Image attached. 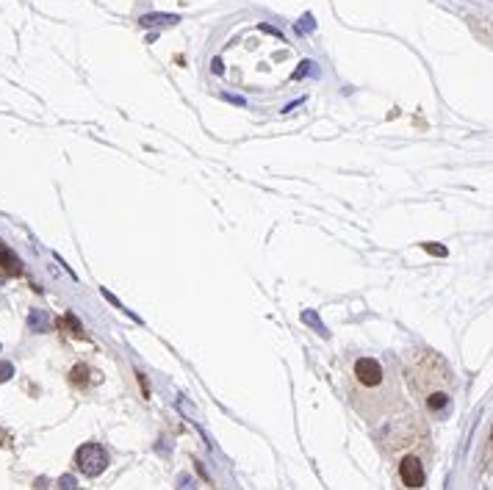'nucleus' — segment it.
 Wrapping results in <instances>:
<instances>
[{
	"label": "nucleus",
	"instance_id": "1",
	"mask_svg": "<svg viewBox=\"0 0 493 490\" xmlns=\"http://www.w3.org/2000/svg\"><path fill=\"white\" fill-rule=\"evenodd\" d=\"M405 377L410 382L413 396L424 404L433 415H444L452 407L455 377L449 366L433 352H410L405 358Z\"/></svg>",
	"mask_w": 493,
	"mask_h": 490
},
{
	"label": "nucleus",
	"instance_id": "2",
	"mask_svg": "<svg viewBox=\"0 0 493 490\" xmlns=\"http://www.w3.org/2000/svg\"><path fill=\"white\" fill-rule=\"evenodd\" d=\"M352 380H355L361 396L377 393V391L385 388V371H383L380 360H374V358H358V360H355V369H352ZM361 396H358V399H361ZM358 399H355V402H358Z\"/></svg>",
	"mask_w": 493,
	"mask_h": 490
},
{
	"label": "nucleus",
	"instance_id": "3",
	"mask_svg": "<svg viewBox=\"0 0 493 490\" xmlns=\"http://www.w3.org/2000/svg\"><path fill=\"white\" fill-rule=\"evenodd\" d=\"M396 474H399V482L407 487V490H421L427 482V465H424V457L418 452H410L399 460L396 465Z\"/></svg>",
	"mask_w": 493,
	"mask_h": 490
},
{
	"label": "nucleus",
	"instance_id": "4",
	"mask_svg": "<svg viewBox=\"0 0 493 490\" xmlns=\"http://www.w3.org/2000/svg\"><path fill=\"white\" fill-rule=\"evenodd\" d=\"M75 465L78 471H84L86 476H100L108 468V452L100 443H84L75 452Z\"/></svg>",
	"mask_w": 493,
	"mask_h": 490
},
{
	"label": "nucleus",
	"instance_id": "5",
	"mask_svg": "<svg viewBox=\"0 0 493 490\" xmlns=\"http://www.w3.org/2000/svg\"><path fill=\"white\" fill-rule=\"evenodd\" d=\"M139 23H142L145 28H164V25H178L180 17L178 14H145Z\"/></svg>",
	"mask_w": 493,
	"mask_h": 490
},
{
	"label": "nucleus",
	"instance_id": "6",
	"mask_svg": "<svg viewBox=\"0 0 493 490\" xmlns=\"http://www.w3.org/2000/svg\"><path fill=\"white\" fill-rule=\"evenodd\" d=\"M0 269H3L6 274H20V260L3 247H0Z\"/></svg>",
	"mask_w": 493,
	"mask_h": 490
},
{
	"label": "nucleus",
	"instance_id": "7",
	"mask_svg": "<svg viewBox=\"0 0 493 490\" xmlns=\"http://www.w3.org/2000/svg\"><path fill=\"white\" fill-rule=\"evenodd\" d=\"M297 31H302V34H305V31H313V17H311V14H308V17H302V20H300V25H297Z\"/></svg>",
	"mask_w": 493,
	"mask_h": 490
},
{
	"label": "nucleus",
	"instance_id": "8",
	"mask_svg": "<svg viewBox=\"0 0 493 490\" xmlns=\"http://www.w3.org/2000/svg\"><path fill=\"white\" fill-rule=\"evenodd\" d=\"M45 324H47V319H45L39 310H34V313H31V327H45Z\"/></svg>",
	"mask_w": 493,
	"mask_h": 490
},
{
	"label": "nucleus",
	"instance_id": "9",
	"mask_svg": "<svg viewBox=\"0 0 493 490\" xmlns=\"http://www.w3.org/2000/svg\"><path fill=\"white\" fill-rule=\"evenodd\" d=\"M12 371H14V369H12V363H0V382L9 380V377H12Z\"/></svg>",
	"mask_w": 493,
	"mask_h": 490
},
{
	"label": "nucleus",
	"instance_id": "10",
	"mask_svg": "<svg viewBox=\"0 0 493 490\" xmlns=\"http://www.w3.org/2000/svg\"><path fill=\"white\" fill-rule=\"evenodd\" d=\"M311 69H313V64H311V61H302V64H300V69L294 73V78H302L305 73H311Z\"/></svg>",
	"mask_w": 493,
	"mask_h": 490
},
{
	"label": "nucleus",
	"instance_id": "11",
	"mask_svg": "<svg viewBox=\"0 0 493 490\" xmlns=\"http://www.w3.org/2000/svg\"><path fill=\"white\" fill-rule=\"evenodd\" d=\"M424 249L433 252V255H441V258L446 255V247H438V244H424Z\"/></svg>",
	"mask_w": 493,
	"mask_h": 490
},
{
	"label": "nucleus",
	"instance_id": "12",
	"mask_svg": "<svg viewBox=\"0 0 493 490\" xmlns=\"http://www.w3.org/2000/svg\"><path fill=\"white\" fill-rule=\"evenodd\" d=\"M308 324H313V327H319L322 330V324H319V319H316V313H311V310H305V316H302Z\"/></svg>",
	"mask_w": 493,
	"mask_h": 490
},
{
	"label": "nucleus",
	"instance_id": "13",
	"mask_svg": "<svg viewBox=\"0 0 493 490\" xmlns=\"http://www.w3.org/2000/svg\"><path fill=\"white\" fill-rule=\"evenodd\" d=\"M211 69H214V73H222V61L214 58V61H211Z\"/></svg>",
	"mask_w": 493,
	"mask_h": 490
}]
</instances>
